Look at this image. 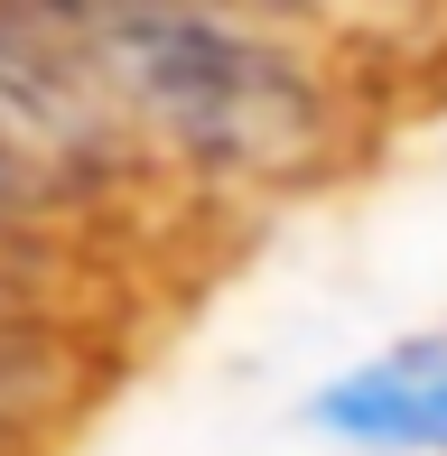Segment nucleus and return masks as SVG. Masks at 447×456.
<instances>
[{"label": "nucleus", "mask_w": 447, "mask_h": 456, "mask_svg": "<svg viewBox=\"0 0 447 456\" xmlns=\"http://www.w3.org/2000/svg\"><path fill=\"white\" fill-rule=\"evenodd\" d=\"M317 419L363 447H447V345H410V354L345 372L317 401Z\"/></svg>", "instance_id": "1"}]
</instances>
